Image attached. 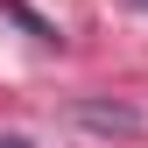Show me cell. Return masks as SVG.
Listing matches in <instances>:
<instances>
[{"label":"cell","mask_w":148,"mask_h":148,"mask_svg":"<svg viewBox=\"0 0 148 148\" xmlns=\"http://www.w3.org/2000/svg\"><path fill=\"white\" fill-rule=\"evenodd\" d=\"M71 120H78V127H99V134H134V127H141L134 106H92V99L71 106Z\"/></svg>","instance_id":"cell-1"},{"label":"cell","mask_w":148,"mask_h":148,"mask_svg":"<svg viewBox=\"0 0 148 148\" xmlns=\"http://www.w3.org/2000/svg\"><path fill=\"white\" fill-rule=\"evenodd\" d=\"M0 148H35V141H21V134H0Z\"/></svg>","instance_id":"cell-2"},{"label":"cell","mask_w":148,"mask_h":148,"mask_svg":"<svg viewBox=\"0 0 148 148\" xmlns=\"http://www.w3.org/2000/svg\"><path fill=\"white\" fill-rule=\"evenodd\" d=\"M141 7H148V0H141Z\"/></svg>","instance_id":"cell-3"}]
</instances>
